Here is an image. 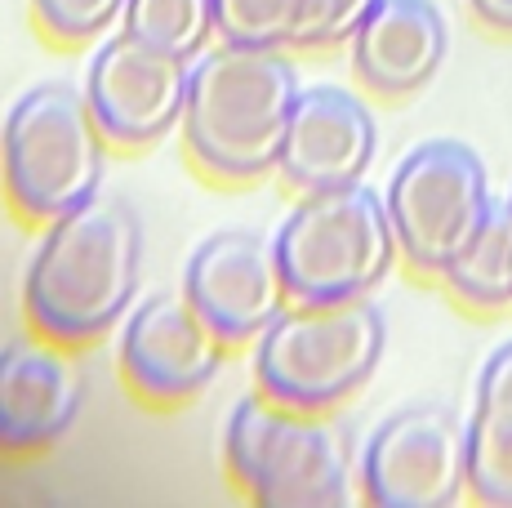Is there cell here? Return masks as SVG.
<instances>
[{
    "label": "cell",
    "mask_w": 512,
    "mask_h": 508,
    "mask_svg": "<svg viewBox=\"0 0 512 508\" xmlns=\"http://www.w3.org/2000/svg\"><path fill=\"white\" fill-rule=\"evenodd\" d=\"M143 277V223L125 197L98 192L81 210L45 223L23 272L27 330L63 348H90L134 312Z\"/></svg>",
    "instance_id": "6da1fadb"
},
{
    "label": "cell",
    "mask_w": 512,
    "mask_h": 508,
    "mask_svg": "<svg viewBox=\"0 0 512 508\" xmlns=\"http://www.w3.org/2000/svg\"><path fill=\"white\" fill-rule=\"evenodd\" d=\"M299 94V72L285 50L210 45L201 58H192L183 107L187 161L201 179L223 188L277 174Z\"/></svg>",
    "instance_id": "7a4b0ae2"
},
{
    "label": "cell",
    "mask_w": 512,
    "mask_h": 508,
    "mask_svg": "<svg viewBox=\"0 0 512 508\" xmlns=\"http://www.w3.org/2000/svg\"><path fill=\"white\" fill-rule=\"evenodd\" d=\"M223 468L250 504L263 508H343L352 446L334 415L294 410L254 388L223 428Z\"/></svg>",
    "instance_id": "3957f363"
},
{
    "label": "cell",
    "mask_w": 512,
    "mask_h": 508,
    "mask_svg": "<svg viewBox=\"0 0 512 508\" xmlns=\"http://www.w3.org/2000/svg\"><path fill=\"white\" fill-rule=\"evenodd\" d=\"M112 143L98 130L85 90L45 81L27 90L5 116V201L18 223H54L103 192Z\"/></svg>",
    "instance_id": "277c9868"
},
{
    "label": "cell",
    "mask_w": 512,
    "mask_h": 508,
    "mask_svg": "<svg viewBox=\"0 0 512 508\" xmlns=\"http://www.w3.org/2000/svg\"><path fill=\"white\" fill-rule=\"evenodd\" d=\"M388 326L366 299L294 304L254 339V388L294 410L334 415L370 384L383 361Z\"/></svg>",
    "instance_id": "5b68a950"
},
{
    "label": "cell",
    "mask_w": 512,
    "mask_h": 508,
    "mask_svg": "<svg viewBox=\"0 0 512 508\" xmlns=\"http://www.w3.org/2000/svg\"><path fill=\"white\" fill-rule=\"evenodd\" d=\"M272 241L294 304L366 299L401 254L388 201L366 188V179L330 192H303Z\"/></svg>",
    "instance_id": "8992f818"
},
{
    "label": "cell",
    "mask_w": 512,
    "mask_h": 508,
    "mask_svg": "<svg viewBox=\"0 0 512 508\" xmlns=\"http://www.w3.org/2000/svg\"><path fill=\"white\" fill-rule=\"evenodd\" d=\"M388 214L410 272L441 281L481 232L490 205L486 161L459 139H428L388 179Z\"/></svg>",
    "instance_id": "52a82bcc"
},
{
    "label": "cell",
    "mask_w": 512,
    "mask_h": 508,
    "mask_svg": "<svg viewBox=\"0 0 512 508\" xmlns=\"http://www.w3.org/2000/svg\"><path fill=\"white\" fill-rule=\"evenodd\" d=\"M468 491V424L441 402L388 415L361 455L370 508H450Z\"/></svg>",
    "instance_id": "ba28073f"
},
{
    "label": "cell",
    "mask_w": 512,
    "mask_h": 508,
    "mask_svg": "<svg viewBox=\"0 0 512 508\" xmlns=\"http://www.w3.org/2000/svg\"><path fill=\"white\" fill-rule=\"evenodd\" d=\"M228 348L232 344L196 312L187 290H156L125 317L121 379L143 406L174 410L219 379Z\"/></svg>",
    "instance_id": "9c48e42d"
},
{
    "label": "cell",
    "mask_w": 512,
    "mask_h": 508,
    "mask_svg": "<svg viewBox=\"0 0 512 508\" xmlns=\"http://www.w3.org/2000/svg\"><path fill=\"white\" fill-rule=\"evenodd\" d=\"M187 85H192L187 58L152 50L121 32L98 45L81 90L112 152H143L161 143L174 125H183Z\"/></svg>",
    "instance_id": "30bf717a"
},
{
    "label": "cell",
    "mask_w": 512,
    "mask_h": 508,
    "mask_svg": "<svg viewBox=\"0 0 512 508\" xmlns=\"http://www.w3.org/2000/svg\"><path fill=\"white\" fill-rule=\"evenodd\" d=\"M187 299L232 348L254 344L290 308V286L277 259V241L228 228L205 237L187 259Z\"/></svg>",
    "instance_id": "8fae6325"
},
{
    "label": "cell",
    "mask_w": 512,
    "mask_h": 508,
    "mask_svg": "<svg viewBox=\"0 0 512 508\" xmlns=\"http://www.w3.org/2000/svg\"><path fill=\"white\" fill-rule=\"evenodd\" d=\"M85 406L76 348L36 335L14 339L0 361V446L9 459L41 455L67 437Z\"/></svg>",
    "instance_id": "7c38bea8"
},
{
    "label": "cell",
    "mask_w": 512,
    "mask_h": 508,
    "mask_svg": "<svg viewBox=\"0 0 512 508\" xmlns=\"http://www.w3.org/2000/svg\"><path fill=\"white\" fill-rule=\"evenodd\" d=\"M374 152H379V130L370 107L343 85H308L294 103L277 174L294 192L348 188L366 179Z\"/></svg>",
    "instance_id": "4fadbf2b"
},
{
    "label": "cell",
    "mask_w": 512,
    "mask_h": 508,
    "mask_svg": "<svg viewBox=\"0 0 512 508\" xmlns=\"http://www.w3.org/2000/svg\"><path fill=\"white\" fill-rule=\"evenodd\" d=\"M352 72L379 99H406L441 72L450 27L432 0H379V9L352 36Z\"/></svg>",
    "instance_id": "5bb4252c"
},
{
    "label": "cell",
    "mask_w": 512,
    "mask_h": 508,
    "mask_svg": "<svg viewBox=\"0 0 512 508\" xmlns=\"http://www.w3.org/2000/svg\"><path fill=\"white\" fill-rule=\"evenodd\" d=\"M468 495L512 508V339L486 357L468 419Z\"/></svg>",
    "instance_id": "9a60e30c"
},
{
    "label": "cell",
    "mask_w": 512,
    "mask_h": 508,
    "mask_svg": "<svg viewBox=\"0 0 512 508\" xmlns=\"http://www.w3.org/2000/svg\"><path fill=\"white\" fill-rule=\"evenodd\" d=\"M441 286L468 312L512 308V197L490 205L481 232L472 237V246L459 254L455 268L441 277Z\"/></svg>",
    "instance_id": "2e32d148"
},
{
    "label": "cell",
    "mask_w": 512,
    "mask_h": 508,
    "mask_svg": "<svg viewBox=\"0 0 512 508\" xmlns=\"http://www.w3.org/2000/svg\"><path fill=\"white\" fill-rule=\"evenodd\" d=\"M121 32H130L134 41L152 45V50L179 54L192 63L219 36L214 0H125Z\"/></svg>",
    "instance_id": "e0dca14e"
},
{
    "label": "cell",
    "mask_w": 512,
    "mask_h": 508,
    "mask_svg": "<svg viewBox=\"0 0 512 508\" xmlns=\"http://www.w3.org/2000/svg\"><path fill=\"white\" fill-rule=\"evenodd\" d=\"M303 0H214L219 41L250 50H294Z\"/></svg>",
    "instance_id": "ac0fdd59"
},
{
    "label": "cell",
    "mask_w": 512,
    "mask_h": 508,
    "mask_svg": "<svg viewBox=\"0 0 512 508\" xmlns=\"http://www.w3.org/2000/svg\"><path fill=\"white\" fill-rule=\"evenodd\" d=\"M125 18V0H32V23L58 50L90 45Z\"/></svg>",
    "instance_id": "d6986e66"
},
{
    "label": "cell",
    "mask_w": 512,
    "mask_h": 508,
    "mask_svg": "<svg viewBox=\"0 0 512 508\" xmlns=\"http://www.w3.org/2000/svg\"><path fill=\"white\" fill-rule=\"evenodd\" d=\"M374 9H379V0H303L294 50H339V45H352V36L366 27Z\"/></svg>",
    "instance_id": "ffe728a7"
},
{
    "label": "cell",
    "mask_w": 512,
    "mask_h": 508,
    "mask_svg": "<svg viewBox=\"0 0 512 508\" xmlns=\"http://www.w3.org/2000/svg\"><path fill=\"white\" fill-rule=\"evenodd\" d=\"M468 9L486 32L512 36V0H468Z\"/></svg>",
    "instance_id": "44dd1931"
},
{
    "label": "cell",
    "mask_w": 512,
    "mask_h": 508,
    "mask_svg": "<svg viewBox=\"0 0 512 508\" xmlns=\"http://www.w3.org/2000/svg\"><path fill=\"white\" fill-rule=\"evenodd\" d=\"M508 197H512V192H508Z\"/></svg>",
    "instance_id": "7402d4cb"
}]
</instances>
